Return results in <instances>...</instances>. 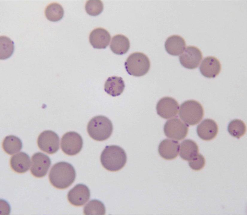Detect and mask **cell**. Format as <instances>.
<instances>
[{"instance_id": "20", "label": "cell", "mask_w": 247, "mask_h": 215, "mask_svg": "<svg viewBox=\"0 0 247 215\" xmlns=\"http://www.w3.org/2000/svg\"><path fill=\"white\" fill-rule=\"evenodd\" d=\"M179 155L183 159L190 161L195 159L198 152V147L196 142L190 139L183 140L180 145Z\"/></svg>"}, {"instance_id": "23", "label": "cell", "mask_w": 247, "mask_h": 215, "mask_svg": "<svg viewBox=\"0 0 247 215\" xmlns=\"http://www.w3.org/2000/svg\"><path fill=\"white\" fill-rule=\"evenodd\" d=\"M45 16L49 20L58 21L63 17L64 11L62 6L58 3L53 2L48 5L45 10Z\"/></svg>"}, {"instance_id": "27", "label": "cell", "mask_w": 247, "mask_h": 215, "mask_svg": "<svg viewBox=\"0 0 247 215\" xmlns=\"http://www.w3.org/2000/svg\"><path fill=\"white\" fill-rule=\"evenodd\" d=\"M86 12L92 16H96L101 13L103 9V2L100 0H88L85 5Z\"/></svg>"}, {"instance_id": "25", "label": "cell", "mask_w": 247, "mask_h": 215, "mask_svg": "<svg viewBox=\"0 0 247 215\" xmlns=\"http://www.w3.org/2000/svg\"><path fill=\"white\" fill-rule=\"evenodd\" d=\"M83 211L85 215H104L106 210L102 202L97 199H93L85 205Z\"/></svg>"}, {"instance_id": "18", "label": "cell", "mask_w": 247, "mask_h": 215, "mask_svg": "<svg viewBox=\"0 0 247 215\" xmlns=\"http://www.w3.org/2000/svg\"><path fill=\"white\" fill-rule=\"evenodd\" d=\"M10 164L12 168L15 171L23 173L29 169L31 162L28 155L24 152H21L12 156Z\"/></svg>"}, {"instance_id": "9", "label": "cell", "mask_w": 247, "mask_h": 215, "mask_svg": "<svg viewBox=\"0 0 247 215\" xmlns=\"http://www.w3.org/2000/svg\"><path fill=\"white\" fill-rule=\"evenodd\" d=\"M202 58V52L199 48L194 46H189L179 56V60L183 66L192 69L198 66Z\"/></svg>"}, {"instance_id": "26", "label": "cell", "mask_w": 247, "mask_h": 215, "mask_svg": "<svg viewBox=\"0 0 247 215\" xmlns=\"http://www.w3.org/2000/svg\"><path fill=\"white\" fill-rule=\"evenodd\" d=\"M246 130L245 123L242 120L235 119L231 121L228 126V131L232 136L239 139L244 135Z\"/></svg>"}, {"instance_id": "16", "label": "cell", "mask_w": 247, "mask_h": 215, "mask_svg": "<svg viewBox=\"0 0 247 215\" xmlns=\"http://www.w3.org/2000/svg\"><path fill=\"white\" fill-rule=\"evenodd\" d=\"M179 147L178 141L169 139H164L159 145L158 153L163 158L166 160H172L177 156Z\"/></svg>"}, {"instance_id": "14", "label": "cell", "mask_w": 247, "mask_h": 215, "mask_svg": "<svg viewBox=\"0 0 247 215\" xmlns=\"http://www.w3.org/2000/svg\"><path fill=\"white\" fill-rule=\"evenodd\" d=\"M218 130V125L213 120L205 119L199 124L196 131L199 137L202 139L209 141L213 139L216 136Z\"/></svg>"}, {"instance_id": "7", "label": "cell", "mask_w": 247, "mask_h": 215, "mask_svg": "<svg viewBox=\"0 0 247 215\" xmlns=\"http://www.w3.org/2000/svg\"><path fill=\"white\" fill-rule=\"evenodd\" d=\"M59 142V137L56 133L51 130H46L39 135L37 143L41 150L48 154H53L58 150Z\"/></svg>"}, {"instance_id": "11", "label": "cell", "mask_w": 247, "mask_h": 215, "mask_svg": "<svg viewBox=\"0 0 247 215\" xmlns=\"http://www.w3.org/2000/svg\"><path fill=\"white\" fill-rule=\"evenodd\" d=\"M179 109L178 102L169 97H164L157 103L156 110L157 114L162 118L169 119L175 116Z\"/></svg>"}, {"instance_id": "21", "label": "cell", "mask_w": 247, "mask_h": 215, "mask_svg": "<svg viewBox=\"0 0 247 215\" xmlns=\"http://www.w3.org/2000/svg\"><path fill=\"white\" fill-rule=\"evenodd\" d=\"M130 47L129 39L122 34H117L113 37L110 47L115 54L121 55L126 53Z\"/></svg>"}, {"instance_id": "17", "label": "cell", "mask_w": 247, "mask_h": 215, "mask_svg": "<svg viewBox=\"0 0 247 215\" xmlns=\"http://www.w3.org/2000/svg\"><path fill=\"white\" fill-rule=\"evenodd\" d=\"M184 39L180 36L173 35L169 36L164 44L167 52L171 55L178 56L182 53L186 47Z\"/></svg>"}, {"instance_id": "3", "label": "cell", "mask_w": 247, "mask_h": 215, "mask_svg": "<svg viewBox=\"0 0 247 215\" xmlns=\"http://www.w3.org/2000/svg\"><path fill=\"white\" fill-rule=\"evenodd\" d=\"M113 130L111 122L103 116L94 117L89 122L87 126V131L89 135L97 141L107 139L111 135Z\"/></svg>"}, {"instance_id": "15", "label": "cell", "mask_w": 247, "mask_h": 215, "mask_svg": "<svg viewBox=\"0 0 247 215\" xmlns=\"http://www.w3.org/2000/svg\"><path fill=\"white\" fill-rule=\"evenodd\" d=\"M111 37L109 33L104 28L98 27L93 30L90 33L89 40L93 48L105 49L108 45Z\"/></svg>"}, {"instance_id": "12", "label": "cell", "mask_w": 247, "mask_h": 215, "mask_svg": "<svg viewBox=\"0 0 247 215\" xmlns=\"http://www.w3.org/2000/svg\"><path fill=\"white\" fill-rule=\"evenodd\" d=\"M90 191L85 185H76L68 192L67 198L72 205L77 206H81L85 204L90 197Z\"/></svg>"}, {"instance_id": "5", "label": "cell", "mask_w": 247, "mask_h": 215, "mask_svg": "<svg viewBox=\"0 0 247 215\" xmlns=\"http://www.w3.org/2000/svg\"><path fill=\"white\" fill-rule=\"evenodd\" d=\"M125 66L129 75L140 77L148 73L150 68V63L149 59L145 54L135 52L128 56L125 62Z\"/></svg>"}, {"instance_id": "19", "label": "cell", "mask_w": 247, "mask_h": 215, "mask_svg": "<svg viewBox=\"0 0 247 215\" xmlns=\"http://www.w3.org/2000/svg\"><path fill=\"white\" fill-rule=\"evenodd\" d=\"M125 87V83L121 77L112 76L109 77L105 81L104 90L108 94L115 97L120 95Z\"/></svg>"}, {"instance_id": "2", "label": "cell", "mask_w": 247, "mask_h": 215, "mask_svg": "<svg viewBox=\"0 0 247 215\" xmlns=\"http://www.w3.org/2000/svg\"><path fill=\"white\" fill-rule=\"evenodd\" d=\"M126 154L121 147L116 145L107 146L102 151L100 161L103 167L111 171H118L125 165Z\"/></svg>"}, {"instance_id": "22", "label": "cell", "mask_w": 247, "mask_h": 215, "mask_svg": "<svg viewBox=\"0 0 247 215\" xmlns=\"http://www.w3.org/2000/svg\"><path fill=\"white\" fill-rule=\"evenodd\" d=\"M22 147L21 140L17 137L13 135L7 136L2 142L4 150L7 154L13 155L19 152Z\"/></svg>"}, {"instance_id": "13", "label": "cell", "mask_w": 247, "mask_h": 215, "mask_svg": "<svg viewBox=\"0 0 247 215\" xmlns=\"http://www.w3.org/2000/svg\"><path fill=\"white\" fill-rule=\"evenodd\" d=\"M199 70L204 77L213 78L218 75L221 70V64L218 59L213 56H208L202 61Z\"/></svg>"}, {"instance_id": "28", "label": "cell", "mask_w": 247, "mask_h": 215, "mask_svg": "<svg viewBox=\"0 0 247 215\" xmlns=\"http://www.w3.org/2000/svg\"><path fill=\"white\" fill-rule=\"evenodd\" d=\"M188 163L192 169L198 171L201 169L204 166L205 159L203 156L199 153L195 159L189 161Z\"/></svg>"}, {"instance_id": "24", "label": "cell", "mask_w": 247, "mask_h": 215, "mask_svg": "<svg viewBox=\"0 0 247 215\" xmlns=\"http://www.w3.org/2000/svg\"><path fill=\"white\" fill-rule=\"evenodd\" d=\"M0 58L5 59L10 57L14 50V43L9 37L5 36H0Z\"/></svg>"}, {"instance_id": "6", "label": "cell", "mask_w": 247, "mask_h": 215, "mask_svg": "<svg viewBox=\"0 0 247 215\" xmlns=\"http://www.w3.org/2000/svg\"><path fill=\"white\" fill-rule=\"evenodd\" d=\"M61 147L63 151L69 156L78 153L81 150L83 141L81 136L74 131L67 132L62 136L61 141Z\"/></svg>"}, {"instance_id": "8", "label": "cell", "mask_w": 247, "mask_h": 215, "mask_svg": "<svg viewBox=\"0 0 247 215\" xmlns=\"http://www.w3.org/2000/svg\"><path fill=\"white\" fill-rule=\"evenodd\" d=\"M163 129L167 137L178 140L184 139L188 131L187 124L176 118L167 120L164 125Z\"/></svg>"}, {"instance_id": "1", "label": "cell", "mask_w": 247, "mask_h": 215, "mask_svg": "<svg viewBox=\"0 0 247 215\" xmlns=\"http://www.w3.org/2000/svg\"><path fill=\"white\" fill-rule=\"evenodd\" d=\"M76 172L73 166L65 162H58L54 165L49 174L51 184L55 188L64 189L71 185L76 177Z\"/></svg>"}, {"instance_id": "10", "label": "cell", "mask_w": 247, "mask_h": 215, "mask_svg": "<svg viewBox=\"0 0 247 215\" xmlns=\"http://www.w3.org/2000/svg\"><path fill=\"white\" fill-rule=\"evenodd\" d=\"M51 163L50 159L46 154L40 152L35 153L31 157V172L36 177H43L47 174Z\"/></svg>"}, {"instance_id": "4", "label": "cell", "mask_w": 247, "mask_h": 215, "mask_svg": "<svg viewBox=\"0 0 247 215\" xmlns=\"http://www.w3.org/2000/svg\"><path fill=\"white\" fill-rule=\"evenodd\" d=\"M179 115L181 119L186 124L193 125L197 124L202 119L204 110L201 105L198 102L188 100L181 105Z\"/></svg>"}]
</instances>
